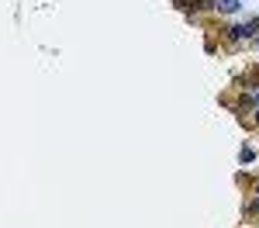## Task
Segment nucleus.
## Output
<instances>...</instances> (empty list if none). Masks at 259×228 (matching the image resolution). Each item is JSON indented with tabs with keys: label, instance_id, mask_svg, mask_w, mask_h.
Returning <instances> with one entry per match:
<instances>
[{
	"label": "nucleus",
	"instance_id": "nucleus-1",
	"mask_svg": "<svg viewBox=\"0 0 259 228\" xmlns=\"http://www.w3.org/2000/svg\"><path fill=\"white\" fill-rule=\"evenodd\" d=\"M214 7H218V10H225V14H232V10H239V0H218Z\"/></svg>",
	"mask_w": 259,
	"mask_h": 228
}]
</instances>
